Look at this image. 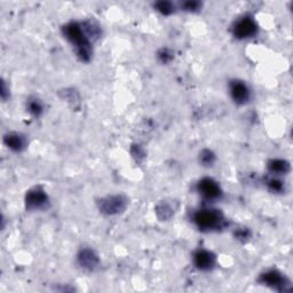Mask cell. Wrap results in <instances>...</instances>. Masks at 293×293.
I'll return each mask as SVG.
<instances>
[{"label": "cell", "instance_id": "obj_10", "mask_svg": "<svg viewBox=\"0 0 293 293\" xmlns=\"http://www.w3.org/2000/svg\"><path fill=\"white\" fill-rule=\"evenodd\" d=\"M193 263L195 267L202 272H210L214 268L216 264V257L211 251L205 250V248H199L194 253Z\"/></svg>", "mask_w": 293, "mask_h": 293}, {"label": "cell", "instance_id": "obj_23", "mask_svg": "<svg viewBox=\"0 0 293 293\" xmlns=\"http://www.w3.org/2000/svg\"><path fill=\"white\" fill-rule=\"evenodd\" d=\"M63 99L70 102V103H75V102L79 103V100H81V97H79V94L76 91L72 90V88H70V90L63 91Z\"/></svg>", "mask_w": 293, "mask_h": 293}, {"label": "cell", "instance_id": "obj_21", "mask_svg": "<svg viewBox=\"0 0 293 293\" xmlns=\"http://www.w3.org/2000/svg\"><path fill=\"white\" fill-rule=\"evenodd\" d=\"M158 60L162 62L164 64L170 63V62L173 60V53L168 50V48H162L161 51L158 52Z\"/></svg>", "mask_w": 293, "mask_h": 293}, {"label": "cell", "instance_id": "obj_7", "mask_svg": "<svg viewBox=\"0 0 293 293\" xmlns=\"http://www.w3.org/2000/svg\"><path fill=\"white\" fill-rule=\"evenodd\" d=\"M196 189L198 194L201 195L207 201H216L223 197V188L219 185V182H216L212 177H203L198 181L196 186Z\"/></svg>", "mask_w": 293, "mask_h": 293}, {"label": "cell", "instance_id": "obj_4", "mask_svg": "<svg viewBox=\"0 0 293 293\" xmlns=\"http://www.w3.org/2000/svg\"><path fill=\"white\" fill-rule=\"evenodd\" d=\"M127 198L123 195H112L97 201V208L105 215L121 214L127 207Z\"/></svg>", "mask_w": 293, "mask_h": 293}, {"label": "cell", "instance_id": "obj_1", "mask_svg": "<svg viewBox=\"0 0 293 293\" xmlns=\"http://www.w3.org/2000/svg\"><path fill=\"white\" fill-rule=\"evenodd\" d=\"M64 38L75 48V53L82 62H90L93 54L92 43L87 38L82 23L79 22H70L62 28Z\"/></svg>", "mask_w": 293, "mask_h": 293}, {"label": "cell", "instance_id": "obj_17", "mask_svg": "<svg viewBox=\"0 0 293 293\" xmlns=\"http://www.w3.org/2000/svg\"><path fill=\"white\" fill-rule=\"evenodd\" d=\"M215 155L214 153L212 152V150H208V149H204L203 152L201 153V156H199V162L203 166H212L213 164L215 163Z\"/></svg>", "mask_w": 293, "mask_h": 293}, {"label": "cell", "instance_id": "obj_13", "mask_svg": "<svg viewBox=\"0 0 293 293\" xmlns=\"http://www.w3.org/2000/svg\"><path fill=\"white\" fill-rule=\"evenodd\" d=\"M82 25L87 35V38L90 39V42L92 44L96 41H99L102 34V30H101V26L97 24L95 21H93V20L84 21L82 22Z\"/></svg>", "mask_w": 293, "mask_h": 293}, {"label": "cell", "instance_id": "obj_14", "mask_svg": "<svg viewBox=\"0 0 293 293\" xmlns=\"http://www.w3.org/2000/svg\"><path fill=\"white\" fill-rule=\"evenodd\" d=\"M156 214L159 220L166 221L171 219L172 215L174 214V208H173V206L168 202L163 201L156 206Z\"/></svg>", "mask_w": 293, "mask_h": 293}, {"label": "cell", "instance_id": "obj_19", "mask_svg": "<svg viewBox=\"0 0 293 293\" xmlns=\"http://www.w3.org/2000/svg\"><path fill=\"white\" fill-rule=\"evenodd\" d=\"M203 7V4L201 2H185L181 4V8L186 12L190 13H196L198 11H201Z\"/></svg>", "mask_w": 293, "mask_h": 293}, {"label": "cell", "instance_id": "obj_15", "mask_svg": "<svg viewBox=\"0 0 293 293\" xmlns=\"http://www.w3.org/2000/svg\"><path fill=\"white\" fill-rule=\"evenodd\" d=\"M26 109L34 117H41L44 113L43 102L37 97H30L26 103Z\"/></svg>", "mask_w": 293, "mask_h": 293}, {"label": "cell", "instance_id": "obj_2", "mask_svg": "<svg viewBox=\"0 0 293 293\" xmlns=\"http://www.w3.org/2000/svg\"><path fill=\"white\" fill-rule=\"evenodd\" d=\"M193 221L202 232L221 230L227 226V219L224 213L216 208H201L194 212Z\"/></svg>", "mask_w": 293, "mask_h": 293}, {"label": "cell", "instance_id": "obj_22", "mask_svg": "<svg viewBox=\"0 0 293 293\" xmlns=\"http://www.w3.org/2000/svg\"><path fill=\"white\" fill-rule=\"evenodd\" d=\"M131 154H132L133 158H135L136 162H141L142 159H143V158L145 157L144 149L142 148V146L139 145V144H133V145H132Z\"/></svg>", "mask_w": 293, "mask_h": 293}, {"label": "cell", "instance_id": "obj_5", "mask_svg": "<svg viewBox=\"0 0 293 293\" xmlns=\"http://www.w3.org/2000/svg\"><path fill=\"white\" fill-rule=\"evenodd\" d=\"M50 206V198L42 187L30 189L25 195V207L29 211H43Z\"/></svg>", "mask_w": 293, "mask_h": 293}, {"label": "cell", "instance_id": "obj_9", "mask_svg": "<svg viewBox=\"0 0 293 293\" xmlns=\"http://www.w3.org/2000/svg\"><path fill=\"white\" fill-rule=\"evenodd\" d=\"M77 264L86 272H94L100 267V258L91 247H83L77 254Z\"/></svg>", "mask_w": 293, "mask_h": 293}, {"label": "cell", "instance_id": "obj_6", "mask_svg": "<svg viewBox=\"0 0 293 293\" xmlns=\"http://www.w3.org/2000/svg\"><path fill=\"white\" fill-rule=\"evenodd\" d=\"M258 32V24L251 16H243L233 25V34L237 39H248Z\"/></svg>", "mask_w": 293, "mask_h": 293}, {"label": "cell", "instance_id": "obj_11", "mask_svg": "<svg viewBox=\"0 0 293 293\" xmlns=\"http://www.w3.org/2000/svg\"><path fill=\"white\" fill-rule=\"evenodd\" d=\"M4 142H5L8 149H11L15 153L23 152L26 148V145H28L26 137L17 132L7 133V134L4 136Z\"/></svg>", "mask_w": 293, "mask_h": 293}, {"label": "cell", "instance_id": "obj_3", "mask_svg": "<svg viewBox=\"0 0 293 293\" xmlns=\"http://www.w3.org/2000/svg\"><path fill=\"white\" fill-rule=\"evenodd\" d=\"M258 282L261 285L268 286L278 292L292 291V285L288 278L276 269H269L267 272L261 274L258 278Z\"/></svg>", "mask_w": 293, "mask_h": 293}, {"label": "cell", "instance_id": "obj_24", "mask_svg": "<svg viewBox=\"0 0 293 293\" xmlns=\"http://www.w3.org/2000/svg\"><path fill=\"white\" fill-rule=\"evenodd\" d=\"M8 95H10V93H8L6 90V83L3 82V84H2V99L4 101H6Z\"/></svg>", "mask_w": 293, "mask_h": 293}, {"label": "cell", "instance_id": "obj_20", "mask_svg": "<svg viewBox=\"0 0 293 293\" xmlns=\"http://www.w3.org/2000/svg\"><path fill=\"white\" fill-rule=\"evenodd\" d=\"M234 236H235V238L238 239V241L247 242L248 239L251 238V232H250V229L246 228V227L237 228L236 230H235Z\"/></svg>", "mask_w": 293, "mask_h": 293}, {"label": "cell", "instance_id": "obj_12", "mask_svg": "<svg viewBox=\"0 0 293 293\" xmlns=\"http://www.w3.org/2000/svg\"><path fill=\"white\" fill-rule=\"evenodd\" d=\"M268 171L274 175H285L291 170L290 163L285 159L274 158L268 162Z\"/></svg>", "mask_w": 293, "mask_h": 293}, {"label": "cell", "instance_id": "obj_18", "mask_svg": "<svg viewBox=\"0 0 293 293\" xmlns=\"http://www.w3.org/2000/svg\"><path fill=\"white\" fill-rule=\"evenodd\" d=\"M267 187L270 190V192L273 193H283L284 190H285V185H284V182L282 180L277 179V177H272V179H269L267 181Z\"/></svg>", "mask_w": 293, "mask_h": 293}, {"label": "cell", "instance_id": "obj_16", "mask_svg": "<svg viewBox=\"0 0 293 293\" xmlns=\"http://www.w3.org/2000/svg\"><path fill=\"white\" fill-rule=\"evenodd\" d=\"M154 7H155V10H156L157 12H159L162 15H165V16L172 15L173 13L175 12V6L173 5L172 3L164 2V0H163V2L155 3Z\"/></svg>", "mask_w": 293, "mask_h": 293}, {"label": "cell", "instance_id": "obj_8", "mask_svg": "<svg viewBox=\"0 0 293 293\" xmlns=\"http://www.w3.org/2000/svg\"><path fill=\"white\" fill-rule=\"evenodd\" d=\"M229 93L233 101L238 105H244L251 100V90L247 84L239 79H233L229 83Z\"/></svg>", "mask_w": 293, "mask_h": 293}]
</instances>
